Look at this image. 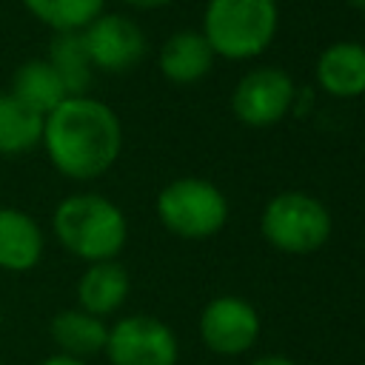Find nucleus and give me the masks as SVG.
<instances>
[{"label":"nucleus","instance_id":"nucleus-1","mask_svg":"<svg viewBox=\"0 0 365 365\" xmlns=\"http://www.w3.org/2000/svg\"><path fill=\"white\" fill-rule=\"evenodd\" d=\"M40 145L57 174L88 182L117 163L123 151V125L108 103L91 94H74L43 117Z\"/></svg>","mask_w":365,"mask_h":365},{"label":"nucleus","instance_id":"nucleus-2","mask_svg":"<svg viewBox=\"0 0 365 365\" xmlns=\"http://www.w3.org/2000/svg\"><path fill=\"white\" fill-rule=\"evenodd\" d=\"M51 231L57 242L83 262L117 259L128 240V222L117 202L103 194H68L54 205Z\"/></svg>","mask_w":365,"mask_h":365},{"label":"nucleus","instance_id":"nucleus-3","mask_svg":"<svg viewBox=\"0 0 365 365\" xmlns=\"http://www.w3.org/2000/svg\"><path fill=\"white\" fill-rule=\"evenodd\" d=\"M277 0H208L202 37L217 57L248 60L262 54L277 34Z\"/></svg>","mask_w":365,"mask_h":365},{"label":"nucleus","instance_id":"nucleus-4","mask_svg":"<svg viewBox=\"0 0 365 365\" xmlns=\"http://www.w3.org/2000/svg\"><path fill=\"white\" fill-rule=\"evenodd\" d=\"M259 231L277 251L311 254L328 242L331 214L317 197L305 191H282L265 202Z\"/></svg>","mask_w":365,"mask_h":365},{"label":"nucleus","instance_id":"nucleus-5","mask_svg":"<svg viewBox=\"0 0 365 365\" xmlns=\"http://www.w3.org/2000/svg\"><path fill=\"white\" fill-rule=\"evenodd\" d=\"M157 217L174 237L205 240L225 225L228 200L202 177H180L157 194Z\"/></svg>","mask_w":365,"mask_h":365},{"label":"nucleus","instance_id":"nucleus-6","mask_svg":"<svg viewBox=\"0 0 365 365\" xmlns=\"http://www.w3.org/2000/svg\"><path fill=\"white\" fill-rule=\"evenodd\" d=\"M103 354L111 365H177L180 345L163 319L128 314L108 328Z\"/></svg>","mask_w":365,"mask_h":365},{"label":"nucleus","instance_id":"nucleus-7","mask_svg":"<svg viewBox=\"0 0 365 365\" xmlns=\"http://www.w3.org/2000/svg\"><path fill=\"white\" fill-rule=\"evenodd\" d=\"M294 103V80L277 66L251 68L231 94L234 117L251 128L279 123Z\"/></svg>","mask_w":365,"mask_h":365},{"label":"nucleus","instance_id":"nucleus-8","mask_svg":"<svg viewBox=\"0 0 365 365\" xmlns=\"http://www.w3.org/2000/svg\"><path fill=\"white\" fill-rule=\"evenodd\" d=\"M80 34L91 57V66L100 71L123 74L145 57V34L125 14L103 11Z\"/></svg>","mask_w":365,"mask_h":365},{"label":"nucleus","instance_id":"nucleus-9","mask_svg":"<svg viewBox=\"0 0 365 365\" xmlns=\"http://www.w3.org/2000/svg\"><path fill=\"white\" fill-rule=\"evenodd\" d=\"M200 336L220 356L245 354L259 336V314L242 297H217L200 314Z\"/></svg>","mask_w":365,"mask_h":365},{"label":"nucleus","instance_id":"nucleus-10","mask_svg":"<svg viewBox=\"0 0 365 365\" xmlns=\"http://www.w3.org/2000/svg\"><path fill=\"white\" fill-rule=\"evenodd\" d=\"M46 234L40 222L14 205H0V271L26 274L40 265Z\"/></svg>","mask_w":365,"mask_h":365},{"label":"nucleus","instance_id":"nucleus-11","mask_svg":"<svg viewBox=\"0 0 365 365\" xmlns=\"http://www.w3.org/2000/svg\"><path fill=\"white\" fill-rule=\"evenodd\" d=\"M128 288H131L128 271L117 259L88 262L77 279V308L106 319L125 302Z\"/></svg>","mask_w":365,"mask_h":365},{"label":"nucleus","instance_id":"nucleus-12","mask_svg":"<svg viewBox=\"0 0 365 365\" xmlns=\"http://www.w3.org/2000/svg\"><path fill=\"white\" fill-rule=\"evenodd\" d=\"M214 57L202 31H174L160 48V71L177 86H194L211 71Z\"/></svg>","mask_w":365,"mask_h":365},{"label":"nucleus","instance_id":"nucleus-13","mask_svg":"<svg viewBox=\"0 0 365 365\" xmlns=\"http://www.w3.org/2000/svg\"><path fill=\"white\" fill-rule=\"evenodd\" d=\"M317 83L331 97L365 94V46L351 40L328 46L317 60Z\"/></svg>","mask_w":365,"mask_h":365},{"label":"nucleus","instance_id":"nucleus-14","mask_svg":"<svg viewBox=\"0 0 365 365\" xmlns=\"http://www.w3.org/2000/svg\"><path fill=\"white\" fill-rule=\"evenodd\" d=\"M48 334H51V342L57 345V354H66V356L86 362L88 356L103 354L108 325L83 308H66V311L51 317Z\"/></svg>","mask_w":365,"mask_h":365},{"label":"nucleus","instance_id":"nucleus-15","mask_svg":"<svg viewBox=\"0 0 365 365\" xmlns=\"http://www.w3.org/2000/svg\"><path fill=\"white\" fill-rule=\"evenodd\" d=\"M9 94H14L23 106H29L31 111H37L40 117H46L48 111H54L68 97L63 80L57 77V71L48 66L46 57L23 60L14 68V74H11Z\"/></svg>","mask_w":365,"mask_h":365},{"label":"nucleus","instance_id":"nucleus-16","mask_svg":"<svg viewBox=\"0 0 365 365\" xmlns=\"http://www.w3.org/2000/svg\"><path fill=\"white\" fill-rule=\"evenodd\" d=\"M46 60L57 71V77L63 80L68 97L88 94L91 77H94V66H91V57L86 51V43H83L80 31H57V34H51L48 48H46Z\"/></svg>","mask_w":365,"mask_h":365},{"label":"nucleus","instance_id":"nucleus-17","mask_svg":"<svg viewBox=\"0 0 365 365\" xmlns=\"http://www.w3.org/2000/svg\"><path fill=\"white\" fill-rule=\"evenodd\" d=\"M43 140V117L14 94L0 91V157H23Z\"/></svg>","mask_w":365,"mask_h":365},{"label":"nucleus","instance_id":"nucleus-18","mask_svg":"<svg viewBox=\"0 0 365 365\" xmlns=\"http://www.w3.org/2000/svg\"><path fill=\"white\" fill-rule=\"evenodd\" d=\"M23 9L43 23L46 29L57 31H83L97 14L106 11V0H20Z\"/></svg>","mask_w":365,"mask_h":365},{"label":"nucleus","instance_id":"nucleus-19","mask_svg":"<svg viewBox=\"0 0 365 365\" xmlns=\"http://www.w3.org/2000/svg\"><path fill=\"white\" fill-rule=\"evenodd\" d=\"M120 3H125L131 9H140V11H154V9H163V6H168L174 0H120Z\"/></svg>","mask_w":365,"mask_h":365},{"label":"nucleus","instance_id":"nucleus-20","mask_svg":"<svg viewBox=\"0 0 365 365\" xmlns=\"http://www.w3.org/2000/svg\"><path fill=\"white\" fill-rule=\"evenodd\" d=\"M37 365H86V362L83 359H74V356H66V354H51V356H46Z\"/></svg>","mask_w":365,"mask_h":365},{"label":"nucleus","instance_id":"nucleus-21","mask_svg":"<svg viewBox=\"0 0 365 365\" xmlns=\"http://www.w3.org/2000/svg\"><path fill=\"white\" fill-rule=\"evenodd\" d=\"M251 365H294L288 356H279V354H268V356H259V359H254Z\"/></svg>","mask_w":365,"mask_h":365},{"label":"nucleus","instance_id":"nucleus-22","mask_svg":"<svg viewBox=\"0 0 365 365\" xmlns=\"http://www.w3.org/2000/svg\"><path fill=\"white\" fill-rule=\"evenodd\" d=\"M354 9H359V11H365V0H348Z\"/></svg>","mask_w":365,"mask_h":365},{"label":"nucleus","instance_id":"nucleus-23","mask_svg":"<svg viewBox=\"0 0 365 365\" xmlns=\"http://www.w3.org/2000/svg\"><path fill=\"white\" fill-rule=\"evenodd\" d=\"M0 328H3V308H0Z\"/></svg>","mask_w":365,"mask_h":365}]
</instances>
